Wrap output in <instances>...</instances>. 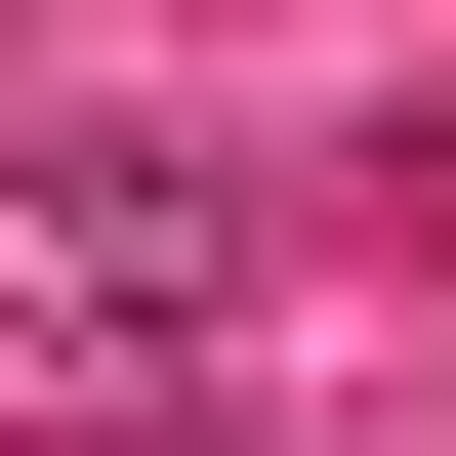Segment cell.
<instances>
[{"label": "cell", "mask_w": 456, "mask_h": 456, "mask_svg": "<svg viewBox=\"0 0 456 456\" xmlns=\"http://www.w3.org/2000/svg\"><path fill=\"white\" fill-rule=\"evenodd\" d=\"M249 332V167L208 125H42L0 167V373H208Z\"/></svg>", "instance_id": "1"}, {"label": "cell", "mask_w": 456, "mask_h": 456, "mask_svg": "<svg viewBox=\"0 0 456 456\" xmlns=\"http://www.w3.org/2000/svg\"><path fill=\"white\" fill-rule=\"evenodd\" d=\"M415 167H456V125H415Z\"/></svg>", "instance_id": "2"}]
</instances>
